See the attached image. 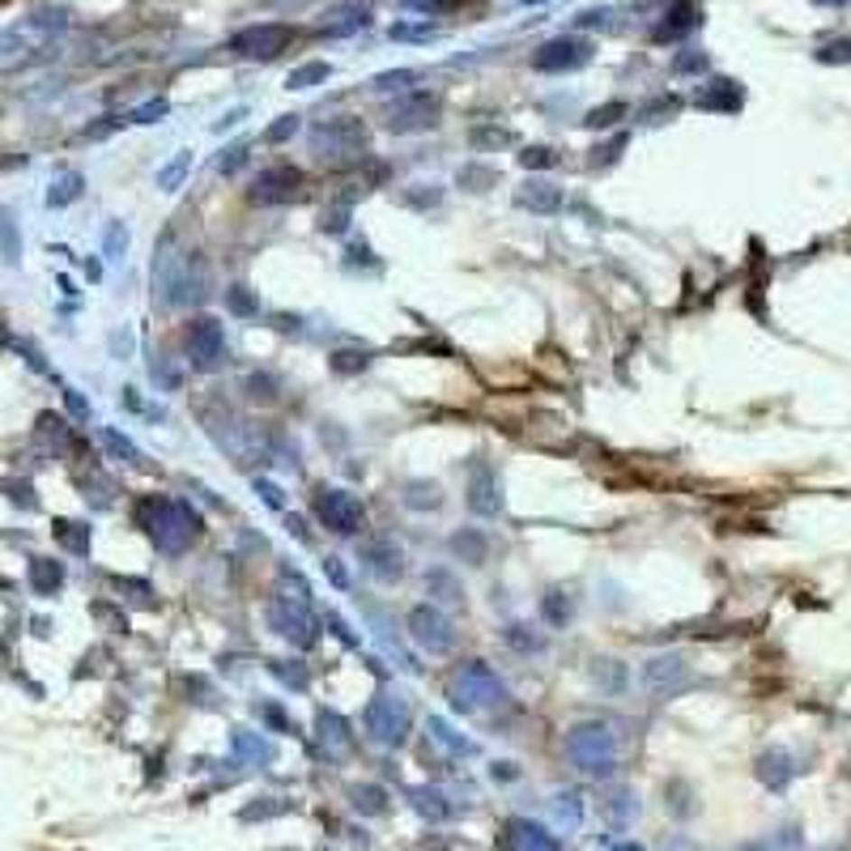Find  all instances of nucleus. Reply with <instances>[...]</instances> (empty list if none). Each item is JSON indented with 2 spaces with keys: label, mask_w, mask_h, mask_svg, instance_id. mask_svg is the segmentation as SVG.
<instances>
[{
  "label": "nucleus",
  "mask_w": 851,
  "mask_h": 851,
  "mask_svg": "<svg viewBox=\"0 0 851 851\" xmlns=\"http://www.w3.org/2000/svg\"><path fill=\"white\" fill-rule=\"evenodd\" d=\"M366 366V354H354V349H341V354H332V371L337 375H354Z\"/></svg>",
  "instance_id": "38"
},
{
  "label": "nucleus",
  "mask_w": 851,
  "mask_h": 851,
  "mask_svg": "<svg viewBox=\"0 0 851 851\" xmlns=\"http://www.w3.org/2000/svg\"><path fill=\"white\" fill-rule=\"evenodd\" d=\"M324 575H328L337 587H349V575H345V567H341V558H324Z\"/></svg>",
  "instance_id": "49"
},
{
  "label": "nucleus",
  "mask_w": 851,
  "mask_h": 851,
  "mask_svg": "<svg viewBox=\"0 0 851 851\" xmlns=\"http://www.w3.org/2000/svg\"><path fill=\"white\" fill-rule=\"evenodd\" d=\"M451 553H456V558H464L468 567H481V562H486V553H490V541L481 537L477 528H464V532H456V537H451Z\"/></svg>",
  "instance_id": "18"
},
{
  "label": "nucleus",
  "mask_w": 851,
  "mask_h": 851,
  "mask_svg": "<svg viewBox=\"0 0 851 851\" xmlns=\"http://www.w3.org/2000/svg\"><path fill=\"white\" fill-rule=\"evenodd\" d=\"M354 809H358V813H384V791L379 788H354Z\"/></svg>",
  "instance_id": "35"
},
{
  "label": "nucleus",
  "mask_w": 851,
  "mask_h": 851,
  "mask_svg": "<svg viewBox=\"0 0 851 851\" xmlns=\"http://www.w3.org/2000/svg\"><path fill=\"white\" fill-rule=\"evenodd\" d=\"M409 81H418L413 69H401V73H379L375 77V90H404Z\"/></svg>",
  "instance_id": "39"
},
{
  "label": "nucleus",
  "mask_w": 851,
  "mask_h": 851,
  "mask_svg": "<svg viewBox=\"0 0 851 851\" xmlns=\"http://www.w3.org/2000/svg\"><path fill=\"white\" fill-rule=\"evenodd\" d=\"M31 583H34V592L51 597V592L64 583V567L60 562H47V558H34L31 562Z\"/></svg>",
  "instance_id": "20"
},
{
  "label": "nucleus",
  "mask_w": 851,
  "mask_h": 851,
  "mask_svg": "<svg viewBox=\"0 0 851 851\" xmlns=\"http://www.w3.org/2000/svg\"><path fill=\"white\" fill-rule=\"evenodd\" d=\"M269 626L290 643H315V617H311V605L307 600H294V597H273L269 600Z\"/></svg>",
  "instance_id": "8"
},
{
  "label": "nucleus",
  "mask_w": 851,
  "mask_h": 851,
  "mask_svg": "<svg viewBox=\"0 0 851 851\" xmlns=\"http://www.w3.org/2000/svg\"><path fill=\"white\" fill-rule=\"evenodd\" d=\"M162 116H166V98H153V103L136 106V111H133V124H153V120H162Z\"/></svg>",
  "instance_id": "42"
},
{
  "label": "nucleus",
  "mask_w": 851,
  "mask_h": 851,
  "mask_svg": "<svg viewBox=\"0 0 851 851\" xmlns=\"http://www.w3.org/2000/svg\"><path fill=\"white\" fill-rule=\"evenodd\" d=\"M409 634H413V643H418L421 652H430V656H443V652L456 647V630H451V622L434 609V605L409 609Z\"/></svg>",
  "instance_id": "10"
},
{
  "label": "nucleus",
  "mask_w": 851,
  "mask_h": 851,
  "mask_svg": "<svg viewBox=\"0 0 851 851\" xmlns=\"http://www.w3.org/2000/svg\"><path fill=\"white\" fill-rule=\"evenodd\" d=\"M613 851H643V847H634V843H617Z\"/></svg>",
  "instance_id": "54"
},
{
  "label": "nucleus",
  "mask_w": 851,
  "mask_h": 851,
  "mask_svg": "<svg viewBox=\"0 0 851 851\" xmlns=\"http://www.w3.org/2000/svg\"><path fill=\"white\" fill-rule=\"evenodd\" d=\"M247 392H252L255 401H273V396H277V392H273V379H269V375H252V379H247Z\"/></svg>",
  "instance_id": "45"
},
{
  "label": "nucleus",
  "mask_w": 851,
  "mask_h": 851,
  "mask_svg": "<svg viewBox=\"0 0 851 851\" xmlns=\"http://www.w3.org/2000/svg\"><path fill=\"white\" fill-rule=\"evenodd\" d=\"M311 145H315V153L324 158V162H354L358 158V150L366 145V128H362L354 116H341V120H328V124H319L311 133Z\"/></svg>",
  "instance_id": "4"
},
{
  "label": "nucleus",
  "mask_w": 851,
  "mask_h": 851,
  "mask_svg": "<svg viewBox=\"0 0 851 851\" xmlns=\"http://www.w3.org/2000/svg\"><path fill=\"white\" fill-rule=\"evenodd\" d=\"M235 749H239L243 758H252V762H269L273 758V745L269 741H260V736H252V732H235Z\"/></svg>",
  "instance_id": "27"
},
{
  "label": "nucleus",
  "mask_w": 851,
  "mask_h": 851,
  "mask_svg": "<svg viewBox=\"0 0 851 851\" xmlns=\"http://www.w3.org/2000/svg\"><path fill=\"white\" fill-rule=\"evenodd\" d=\"M448 694L460 711H477V707H490V702L507 698V689H503V681H498V672L486 669L481 660H468V664L451 677Z\"/></svg>",
  "instance_id": "2"
},
{
  "label": "nucleus",
  "mask_w": 851,
  "mask_h": 851,
  "mask_svg": "<svg viewBox=\"0 0 851 851\" xmlns=\"http://www.w3.org/2000/svg\"><path fill=\"white\" fill-rule=\"evenodd\" d=\"M520 162L532 171V166H553V150H545V145H532V150L520 153Z\"/></svg>",
  "instance_id": "44"
},
{
  "label": "nucleus",
  "mask_w": 851,
  "mask_h": 851,
  "mask_svg": "<svg viewBox=\"0 0 851 851\" xmlns=\"http://www.w3.org/2000/svg\"><path fill=\"white\" fill-rule=\"evenodd\" d=\"M319 736H324V745H328L332 754H345V749H349V724H345L341 716H332V711H319Z\"/></svg>",
  "instance_id": "21"
},
{
  "label": "nucleus",
  "mask_w": 851,
  "mask_h": 851,
  "mask_svg": "<svg viewBox=\"0 0 851 851\" xmlns=\"http://www.w3.org/2000/svg\"><path fill=\"white\" fill-rule=\"evenodd\" d=\"M439 116V98L434 94H404L388 106V128L392 133H421L430 128Z\"/></svg>",
  "instance_id": "11"
},
{
  "label": "nucleus",
  "mask_w": 851,
  "mask_h": 851,
  "mask_svg": "<svg viewBox=\"0 0 851 851\" xmlns=\"http://www.w3.org/2000/svg\"><path fill=\"white\" fill-rule=\"evenodd\" d=\"M409 724H413V716H409V702L401 694H375L366 702V732L379 745H401L409 736Z\"/></svg>",
  "instance_id": "5"
},
{
  "label": "nucleus",
  "mask_w": 851,
  "mask_h": 851,
  "mask_svg": "<svg viewBox=\"0 0 851 851\" xmlns=\"http://www.w3.org/2000/svg\"><path fill=\"white\" fill-rule=\"evenodd\" d=\"M694 22H698V14H694V9H686V14H672V22H664V26H660L656 39H660V43H664V39H681Z\"/></svg>",
  "instance_id": "34"
},
{
  "label": "nucleus",
  "mask_w": 851,
  "mask_h": 851,
  "mask_svg": "<svg viewBox=\"0 0 851 851\" xmlns=\"http://www.w3.org/2000/svg\"><path fill=\"white\" fill-rule=\"evenodd\" d=\"M587 56H592V43H587V39H570V34H562V39H550V43L541 47L537 56H532V64H537L541 73H562V69H579V64H587Z\"/></svg>",
  "instance_id": "14"
},
{
  "label": "nucleus",
  "mask_w": 851,
  "mask_h": 851,
  "mask_svg": "<svg viewBox=\"0 0 851 851\" xmlns=\"http://www.w3.org/2000/svg\"><path fill=\"white\" fill-rule=\"evenodd\" d=\"M434 26H392V39H430Z\"/></svg>",
  "instance_id": "51"
},
{
  "label": "nucleus",
  "mask_w": 851,
  "mask_h": 851,
  "mask_svg": "<svg viewBox=\"0 0 851 851\" xmlns=\"http://www.w3.org/2000/svg\"><path fill=\"white\" fill-rule=\"evenodd\" d=\"M570 613H575V605H570L567 592H545V597H541V617H545L550 626H567Z\"/></svg>",
  "instance_id": "23"
},
{
  "label": "nucleus",
  "mask_w": 851,
  "mask_h": 851,
  "mask_svg": "<svg viewBox=\"0 0 851 851\" xmlns=\"http://www.w3.org/2000/svg\"><path fill=\"white\" fill-rule=\"evenodd\" d=\"M315 515H319L324 528L341 532V537H354V532H362V523H366V507H362L358 494L328 490V486L315 490Z\"/></svg>",
  "instance_id": "6"
},
{
  "label": "nucleus",
  "mask_w": 851,
  "mask_h": 851,
  "mask_svg": "<svg viewBox=\"0 0 851 851\" xmlns=\"http://www.w3.org/2000/svg\"><path fill=\"white\" fill-rule=\"evenodd\" d=\"M56 537H60L73 553H90V528H81V523L60 520V523H56Z\"/></svg>",
  "instance_id": "28"
},
{
  "label": "nucleus",
  "mask_w": 851,
  "mask_h": 851,
  "mask_svg": "<svg viewBox=\"0 0 851 851\" xmlns=\"http://www.w3.org/2000/svg\"><path fill=\"white\" fill-rule=\"evenodd\" d=\"M77 196H81V175L69 171V175H60V183L47 192V200H51V205H69V200H77Z\"/></svg>",
  "instance_id": "31"
},
{
  "label": "nucleus",
  "mask_w": 851,
  "mask_h": 851,
  "mask_svg": "<svg viewBox=\"0 0 851 851\" xmlns=\"http://www.w3.org/2000/svg\"><path fill=\"white\" fill-rule=\"evenodd\" d=\"M503 639H507L515 652H541V647H545V639H541V634H532L528 626H507V630H503Z\"/></svg>",
  "instance_id": "32"
},
{
  "label": "nucleus",
  "mask_w": 851,
  "mask_h": 851,
  "mask_svg": "<svg viewBox=\"0 0 851 851\" xmlns=\"http://www.w3.org/2000/svg\"><path fill=\"white\" fill-rule=\"evenodd\" d=\"M103 443H106V448H111V451H116V456H124V460H128V464H141V451H136L133 443L124 439V434H116V430H103Z\"/></svg>",
  "instance_id": "36"
},
{
  "label": "nucleus",
  "mask_w": 851,
  "mask_h": 851,
  "mask_svg": "<svg viewBox=\"0 0 851 851\" xmlns=\"http://www.w3.org/2000/svg\"><path fill=\"white\" fill-rule=\"evenodd\" d=\"M106 252H111V255L128 252V230H124L120 222H111V226H106Z\"/></svg>",
  "instance_id": "43"
},
{
  "label": "nucleus",
  "mask_w": 851,
  "mask_h": 851,
  "mask_svg": "<svg viewBox=\"0 0 851 851\" xmlns=\"http://www.w3.org/2000/svg\"><path fill=\"white\" fill-rule=\"evenodd\" d=\"M371 17H366V9L362 5H345V9H337L332 14V22H324V31L332 34V39H341V34H354V31H362Z\"/></svg>",
  "instance_id": "19"
},
{
  "label": "nucleus",
  "mask_w": 851,
  "mask_h": 851,
  "mask_svg": "<svg viewBox=\"0 0 851 851\" xmlns=\"http://www.w3.org/2000/svg\"><path fill=\"white\" fill-rule=\"evenodd\" d=\"M290 39H294L290 26H282V22H264V26H247V31L235 34V39H230V51L243 56V60H273L277 51H285Z\"/></svg>",
  "instance_id": "9"
},
{
  "label": "nucleus",
  "mask_w": 851,
  "mask_h": 851,
  "mask_svg": "<svg viewBox=\"0 0 851 851\" xmlns=\"http://www.w3.org/2000/svg\"><path fill=\"white\" fill-rule=\"evenodd\" d=\"M358 558L366 562V570H371L375 579H384V583H396L404 575V553L392 537H366L358 545Z\"/></svg>",
  "instance_id": "13"
},
{
  "label": "nucleus",
  "mask_w": 851,
  "mask_h": 851,
  "mask_svg": "<svg viewBox=\"0 0 851 851\" xmlns=\"http://www.w3.org/2000/svg\"><path fill=\"white\" fill-rule=\"evenodd\" d=\"M273 672H277V677H282L285 686H294V689H307V672H302L299 664H294V669H285V664H273Z\"/></svg>",
  "instance_id": "47"
},
{
  "label": "nucleus",
  "mask_w": 851,
  "mask_h": 851,
  "mask_svg": "<svg viewBox=\"0 0 851 851\" xmlns=\"http://www.w3.org/2000/svg\"><path fill=\"white\" fill-rule=\"evenodd\" d=\"M294 133H299V116H282V120L264 133V141H273V145H277V141H285V136H294Z\"/></svg>",
  "instance_id": "40"
},
{
  "label": "nucleus",
  "mask_w": 851,
  "mask_h": 851,
  "mask_svg": "<svg viewBox=\"0 0 851 851\" xmlns=\"http://www.w3.org/2000/svg\"><path fill=\"white\" fill-rule=\"evenodd\" d=\"M468 507L477 515H498L503 511V498H498V481H494L490 464H477L473 477H468Z\"/></svg>",
  "instance_id": "15"
},
{
  "label": "nucleus",
  "mask_w": 851,
  "mask_h": 851,
  "mask_svg": "<svg viewBox=\"0 0 851 851\" xmlns=\"http://www.w3.org/2000/svg\"><path fill=\"white\" fill-rule=\"evenodd\" d=\"M345 222H349V209H332V213H324V222H319V226H324L328 235H341Z\"/></svg>",
  "instance_id": "50"
},
{
  "label": "nucleus",
  "mask_w": 851,
  "mask_h": 851,
  "mask_svg": "<svg viewBox=\"0 0 851 851\" xmlns=\"http://www.w3.org/2000/svg\"><path fill=\"white\" fill-rule=\"evenodd\" d=\"M188 171H192V153L183 150V153H175L162 171H158V188H162V192H180V183H183V175H188Z\"/></svg>",
  "instance_id": "24"
},
{
  "label": "nucleus",
  "mask_w": 851,
  "mask_h": 851,
  "mask_svg": "<svg viewBox=\"0 0 851 851\" xmlns=\"http://www.w3.org/2000/svg\"><path fill=\"white\" fill-rule=\"evenodd\" d=\"M511 133H503V128H477L473 133V145H507Z\"/></svg>",
  "instance_id": "46"
},
{
  "label": "nucleus",
  "mask_w": 851,
  "mask_h": 851,
  "mask_svg": "<svg viewBox=\"0 0 851 851\" xmlns=\"http://www.w3.org/2000/svg\"><path fill=\"white\" fill-rule=\"evenodd\" d=\"M299 183H302V171L299 166H269L260 171L252 183V200L255 205H285L299 196Z\"/></svg>",
  "instance_id": "12"
},
{
  "label": "nucleus",
  "mask_w": 851,
  "mask_h": 851,
  "mask_svg": "<svg viewBox=\"0 0 851 851\" xmlns=\"http://www.w3.org/2000/svg\"><path fill=\"white\" fill-rule=\"evenodd\" d=\"M153 384L162 392H180L183 388V371L171 358H153Z\"/></svg>",
  "instance_id": "29"
},
{
  "label": "nucleus",
  "mask_w": 851,
  "mask_h": 851,
  "mask_svg": "<svg viewBox=\"0 0 851 851\" xmlns=\"http://www.w3.org/2000/svg\"><path fill=\"white\" fill-rule=\"evenodd\" d=\"M562 805H558V813H562V821H570V826H579V796L570 791V796H558Z\"/></svg>",
  "instance_id": "48"
},
{
  "label": "nucleus",
  "mask_w": 851,
  "mask_h": 851,
  "mask_svg": "<svg viewBox=\"0 0 851 851\" xmlns=\"http://www.w3.org/2000/svg\"><path fill=\"white\" fill-rule=\"evenodd\" d=\"M226 307L235 315H260V302H255L243 285H230V290H226Z\"/></svg>",
  "instance_id": "33"
},
{
  "label": "nucleus",
  "mask_w": 851,
  "mask_h": 851,
  "mask_svg": "<svg viewBox=\"0 0 851 851\" xmlns=\"http://www.w3.org/2000/svg\"><path fill=\"white\" fill-rule=\"evenodd\" d=\"M515 205H520V209H532V213H558L562 209V192L545 180H532L515 192Z\"/></svg>",
  "instance_id": "17"
},
{
  "label": "nucleus",
  "mask_w": 851,
  "mask_h": 851,
  "mask_svg": "<svg viewBox=\"0 0 851 851\" xmlns=\"http://www.w3.org/2000/svg\"><path fill=\"white\" fill-rule=\"evenodd\" d=\"M243 162H247V145H230V150L222 153V162H217V171H222V175H235V171H239Z\"/></svg>",
  "instance_id": "41"
},
{
  "label": "nucleus",
  "mask_w": 851,
  "mask_h": 851,
  "mask_svg": "<svg viewBox=\"0 0 851 851\" xmlns=\"http://www.w3.org/2000/svg\"><path fill=\"white\" fill-rule=\"evenodd\" d=\"M255 490L264 494V503H269V507H282V490H277L273 481H255Z\"/></svg>",
  "instance_id": "52"
},
{
  "label": "nucleus",
  "mask_w": 851,
  "mask_h": 851,
  "mask_svg": "<svg viewBox=\"0 0 851 851\" xmlns=\"http://www.w3.org/2000/svg\"><path fill=\"white\" fill-rule=\"evenodd\" d=\"M426 583H430V597L439 592V600H448V605H460V600H464V587L456 583V575H451V570H443V567L430 570V575H426Z\"/></svg>",
  "instance_id": "26"
},
{
  "label": "nucleus",
  "mask_w": 851,
  "mask_h": 851,
  "mask_svg": "<svg viewBox=\"0 0 851 851\" xmlns=\"http://www.w3.org/2000/svg\"><path fill=\"white\" fill-rule=\"evenodd\" d=\"M617 116H626V106H622V103L597 106V111L587 116V128H613V124H617Z\"/></svg>",
  "instance_id": "37"
},
{
  "label": "nucleus",
  "mask_w": 851,
  "mask_h": 851,
  "mask_svg": "<svg viewBox=\"0 0 851 851\" xmlns=\"http://www.w3.org/2000/svg\"><path fill=\"white\" fill-rule=\"evenodd\" d=\"M328 64L315 60V64H302V69H294L290 73V90H307V86H315V81H328Z\"/></svg>",
  "instance_id": "30"
},
{
  "label": "nucleus",
  "mask_w": 851,
  "mask_h": 851,
  "mask_svg": "<svg viewBox=\"0 0 851 851\" xmlns=\"http://www.w3.org/2000/svg\"><path fill=\"white\" fill-rule=\"evenodd\" d=\"M136 520L150 528V537L158 541L162 553H183L200 537V515H196L188 503H175V498H162V494H150L141 507H136Z\"/></svg>",
  "instance_id": "1"
},
{
  "label": "nucleus",
  "mask_w": 851,
  "mask_h": 851,
  "mask_svg": "<svg viewBox=\"0 0 851 851\" xmlns=\"http://www.w3.org/2000/svg\"><path fill=\"white\" fill-rule=\"evenodd\" d=\"M503 851H558V843H553V835H545L541 826H532V821H507V835H503Z\"/></svg>",
  "instance_id": "16"
},
{
  "label": "nucleus",
  "mask_w": 851,
  "mask_h": 851,
  "mask_svg": "<svg viewBox=\"0 0 851 851\" xmlns=\"http://www.w3.org/2000/svg\"><path fill=\"white\" fill-rule=\"evenodd\" d=\"M413 9H426V14H443V9H451L456 0H409Z\"/></svg>",
  "instance_id": "53"
},
{
  "label": "nucleus",
  "mask_w": 851,
  "mask_h": 851,
  "mask_svg": "<svg viewBox=\"0 0 851 851\" xmlns=\"http://www.w3.org/2000/svg\"><path fill=\"white\" fill-rule=\"evenodd\" d=\"M443 503V494H439V486L434 481H409L404 486V507H413V511H426V507H439Z\"/></svg>",
  "instance_id": "22"
},
{
  "label": "nucleus",
  "mask_w": 851,
  "mask_h": 851,
  "mask_svg": "<svg viewBox=\"0 0 851 851\" xmlns=\"http://www.w3.org/2000/svg\"><path fill=\"white\" fill-rule=\"evenodd\" d=\"M677 677H681V660H652V664H643V681L652 689L672 686Z\"/></svg>",
  "instance_id": "25"
},
{
  "label": "nucleus",
  "mask_w": 851,
  "mask_h": 851,
  "mask_svg": "<svg viewBox=\"0 0 851 851\" xmlns=\"http://www.w3.org/2000/svg\"><path fill=\"white\" fill-rule=\"evenodd\" d=\"M183 341H188V358H192L196 371H217L226 362V332L213 315H196L183 332Z\"/></svg>",
  "instance_id": "7"
},
{
  "label": "nucleus",
  "mask_w": 851,
  "mask_h": 851,
  "mask_svg": "<svg viewBox=\"0 0 851 851\" xmlns=\"http://www.w3.org/2000/svg\"><path fill=\"white\" fill-rule=\"evenodd\" d=\"M567 754L575 766L587 771V775H613V766H617V758H613V732L605 728V724H579V728H570Z\"/></svg>",
  "instance_id": "3"
}]
</instances>
